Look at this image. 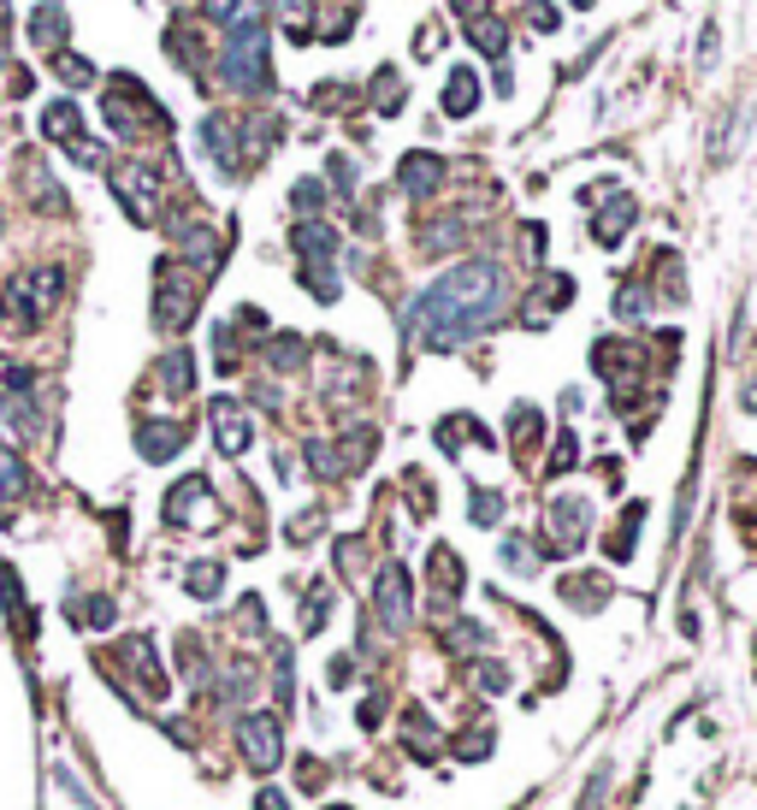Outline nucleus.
Returning <instances> with one entry per match:
<instances>
[{"mask_svg": "<svg viewBox=\"0 0 757 810\" xmlns=\"http://www.w3.org/2000/svg\"><path fill=\"white\" fill-rule=\"evenodd\" d=\"M272 367H302V338H279V343H272Z\"/></svg>", "mask_w": 757, "mask_h": 810, "instance_id": "obj_30", "label": "nucleus"}, {"mask_svg": "<svg viewBox=\"0 0 757 810\" xmlns=\"http://www.w3.org/2000/svg\"><path fill=\"white\" fill-rule=\"evenodd\" d=\"M532 30L550 37V30H557V7H532Z\"/></svg>", "mask_w": 757, "mask_h": 810, "instance_id": "obj_32", "label": "nucleus"}, {"mask_svg": "<svg viewBox=\"0 0 757 810\" xmlns=\"http://www.w3.org/2000/svg\"><path fill=\"white\" fill-rule=\"evenodd\" d=\"M474 107H479V77L468 72V65H456L450 83H444V113H450V118H468Z\"/></svg>", "mask_w": 757, "mask_h": 810, "instance_id": "obj_14", "label": "nucleus"}, {"mask_svg": "<svg viewBox=\"0 0 757 810\" xmlns=\"http://www.w3.org/2000/svg\"><path fill=\"white\" fill-rule=\"evenodd\" d=\"M65 615H77V622H90V627H107L113 622V603L107 598H83V603H65Z\"/></svg>", "mask_w": 757, "mask_h": 810, "instance_id": "obj_21", "label": "nucleus"}, {"mask_svg": "<svg viewBox=\"0 0 757 810\" xmlns=\"http://www.w3.org/2000/svg\"><path fill=\"white\" fill-rule=\"evenodd\" d=\"M214 433H219V450H226V456H243L249 450V415H243V403H231V396H214Z\"/></svg>", "mask_w": 757, "mask_h": 810, "instance_id": "obj_10", "label": "nucleus"}, {"mask_svg": "<svg viewBox=\"0 0 757 810\" xmlns=\"http://www.w3.org/2000/svg\"><path fill=\"white\" fill-rule=\"evenodd\" d=\"M297 249H302V267H332L338 237L325 231V226H297Z\"/></svg>", "mask_w": 757, "mask_h": 810, "instance_id": "obj_16", "label": "nucleus"}, {"mask_svg": "<svg viewBox=\"0 0 757 810\" xmlns=\"http://www.w3.org/2000/svg\"><path fill=\"white\" fill-rule=\"evenodd\" d=\"M587 521H592V503H580V497H557V503H550V527H557V539H550L545 550H550V557H568V550L580 544V532H587Z\"/></svg>", "mask_w": 757, "mask_h": 810, "instance_id": "obj_9", "label": "nucleus"}, {"mask_svg": "<svg viewBox=\"0 0 757 810\" xmlns=\"http://www.w3.org/2000/svg\"><path fill=\"white\" fill-rule=\"evenodd\" d=\"M107 125H113V131H125V136H143V131L172 125V118L154 107V95H148L131 72H118V83L107 90Z\"/></svg>", "mask_w": 757, "mask_h": 810, "instance_id": "obj_3", "label": "nucleus"}, {"mask_svg": "<svg viewBox=\"0 0 757 810\" xmlns=\"http://www.w3.org/2000/svg\"><path fill=\"white\" fill-rule=\"evenodd\" d=\"M219 72H226L237 90L267 95L272 90V60H267V30L261 24H237L226 30V48H219Z\"/></svg>", "mask_w": 757, "mask_h": 810, "instance_id": "obj_2", "label": "nucleus"}, {"mask_svg": "<svg viewBox=\"0 0 757 810\" xmlns=\"http://www.w3.org/2000/svg\"><path fill=\"white\" fill-rule=\"evenodd\" d=\"M24 491V461L12 450H0V497H19Z\"/></svg>", "mask_w": 757, "mask_h": 810, "instance_id": "obj_24", "label": "nucleus"}, {"mask_svg": "<svg viewBox=\"0 0 757 810\" xmlns=\"http://www.w3.org/2000/svg\"><path fill=\"white\" fill-rule=\"evenodd\" d=\"M237 746H243L255 775H272V769H279V757H284V734H279V721H272V716H243V721H237Z\"/></svg>", "mask_w": 757, "mask_h": 810, "instance_id": "obj_7", "label": "nucleus"}, {"mask_svg": "<svg viewBox=\"0 0 757 810\" xmlns=\"http://www.w3.org/2000/svg\"><path fill=\"white\" fill-rule=\"evenodd\" d=\"M373 101H378V113H397V107H403L397 72H378V83H373Z\"/></svg>", "mask_w": 757, "mask_h": 810, "instance_id": "obj_25", "label": "nucleus"}, {"mask_svg": "<svg viewBox=\"0 0 757 810\" xmlns=\"http://www.w3.org/2000/svg\"><path fill=\"white\" fill-rule=\"evenodd\" d=\"M60 290H65L60 267H37V272H24V279H12L7 284V320L12 325H37L48 308L60 302Z\"/></svg>", "mask_w": 757, "mask_h": 810, "instance_id": "obj_4", "label": "nucleus"}, {"mask_svg": "<svg viewBox=\"0 0 757 810\" xmlns=\"http://www.w3.org/2000/svg\"><path fill=\"white\" fill-rule=\"evenodd\" d=\"M373 603H378V622H385L391 633H403L408 627V615H415V598H408V574L397 562L378 574V585H373Z\"/></svg>", "mask_w": 757, "mask_h": 810, "instance_id": "obj_8", "label": "nucleus"}, {"mask_svg": "<svg viewBox=\"0 0 757 810\" xmlns=\"http://www.w3.org/2000/svg\"><path fill=\"white\" fill-rule=\"evenodd\" d=\"M468 42L479 48V54H504V48H509V30L497 24V19H474V24H468Z\"/></svg>", "mask_w": 757, "mask_h": 810, "instance_id": "obj_20", "label": "nucleus"}, {"mask_svg": "<svg viewBox=\"0 0 757 810\" xmlns=\"http://www.w3.org/2000/svg\"><path fill=\"white\" fill-rule=\"evenodd\" d=\"M433 568H438V585H444V592H462V562L450 557V550H438V557H433Z\"/></svg>", "mask_w": 757, "mask_h": 810, "instance_id": "obj_26", "label": "nucleus"}, {"mask_svg": "<svg viewBox=\"0 0 757 810\" xmlns=\"http://www.w3.org/2000/svg\"><path fill=\"white\" fill-rule=\"evenodd\" d=\"M219 580H226V568H219V562H196V568H189V592H196V598H214Z\"/></svg>", "mask_w": 757, "mask_h": 810, "instance_id": "obj_23", "label": "nucleus"}, {"mask_svg": "<svg viewBox=\"0 0 757 810\" xmlns=\"http://www.w3.org/2000/svg\"><path fill=\"white\" fill-rule=\"evenodd\" d=\"M136 450H143L148 461L178 456V450H184V426H160V420H148L143 433H136Z\"/></svg>", "mask_w": 757, "mask_h": 810, "instance_id": "obj_15", "label": "nucleus"}, {"mask_svg": "<svg viewBox=\"0 0 757 810\" xmlns=\"http://www.w3.org/2000/svg\"><path fill=\"white\" fill-rule=\"evenodd\" d=\"M255 810H284V799H279V792H261V799H255Z\"/></svg>", "mask_w": 757, "mask_h": 810, "instance_id": "obj_33", "label": "nucleus"}, {"mask_svg": "<svg viewBox=\"0 0 757 810\" xmlns=\"http://www.w3.org/2000/svg\"><path fill=\"white\" fill-rule=\"evenodd\" d=\"M201 148L219 160V172H237V125L231 118H219V113L201 118Z\"/></svg>", "mask_w": 757, "mask_h": 810, "instance_id": "obj_12", "label": "nucleus"}, {"mask_svg": "<svg viewBox=\"0 0 757 810\" xmlns=\"http://www.w3.org/2000/svg\"><path fill=\"white\" fill-rule=\"evenodd\" d=\"M42 131H48V143H83V118L72 101H54V107L42 113Z\"/></svg>", "mask_w": 757, "mask_h": 810, "instance_id": "obj_17", "label": "nucleus"}, {"mask_svg": "<svg viewBox=\"0 0 757 810\" xmlns=\"http://www.w3.org/2000/svg\"><path fill=\"white\" fill-rule=\"evenodd\" d=\"M113 196L131 208L136 226H154V214H160L154 208V201H160V172L154 166H118L113 172Z\"/></svg>", "mask_w": 757, "mask_h": 810, "instance_id": "obj_6", "label": "nucleus"}, {"mask_svg": "<svg viewBox=\"0 0 757 810\" xmlns=\"http://www.w3.org/2000/svg\"><path fill=\"white\" fill-rule=\"evenodd\" d=\"M290 201H297V214H314V208H320V201H325V189H320L314 178H302L297 189H290Z\"/></svg>", "mask_w": 757, "mask_h": 810, "instance_id": "obj_28", "label": "nucleus"}, {"mask_svg": "<svg viewBox=\"0 0 757 810\" xmlns=\"http://www.w3.org/2000/svg\"><path fill=\"white\" fill-rule=\"evenodd\" d=\"M568 468H574V438H562L557 456H550V474H568Z\"/></svg>", "mask_w": 757, "mask_h": 810, "instance_id": "obj_31", "label": "nucleus"}, {"mask_svg": "<svg viewBox=\"0 0 757 810\" xmlns=\"http://www.w3.org/2000/svg\"><path fill=\"white\" fill-rule=\"evenodd\" d=\"M30 37H37L42 48H54V42L65 37V7H54V0H48V7H37V19H30Z\"/></svg>", "mask_w": 757, "mask_h": 810, "instance_id": "obj_18", "label": "nucleus"}, {"mask_svg": "<svg viewBox=\"0 0 757 810\" xmlns=\"http://www.w3.org/2000/svg\"><path fill=\"white\" fill-rule=\"evenodd\" d=\"M160 385H166L172 396H184L189 385H196V367H189V355H184V350H172V355L160 361Z\"/></svg>", "mask_w": 757, "mask_h": 810, "instance_id": "obj_19", "label": "nucleus"}, {"mask_svg": "<svg viewBox=\"0 0 757 810\" xmlns=\"http://www.w3.org/2000/svg\"><path fill=\"white\" fill-rule=\"evenodd\" d=\"M54 72L72 83V90H90V83H95V65H90V60H77V54H60V60H54Z\"/></svg>", "mask_w": 757, "mask_h": 810, "instance_id": "obj_22", "label": "nucleus"}, {"mask_svg": "<svg viewBox=\"0 0 757 810\" xmlns=\"http://www.w3.org/2000/svg\"><path fill=\"white\" fill-rule=\"evenodd\" d=\"M633 214H640V201H633V196H615L610 208L598 214V226H592V237H598V243H604V249H615V243H622V231L633 226Z\"/></svg>", "mask_w": 757, "mask_h": 810, "instance_id": "obj_13", "label": "nucleus"}, {"mask_svg": "<svg viewBox=\"0 0 757 810\" xmlns=\"http://www.w3.org/2000/svg\"><path fill=\"white\" fill-rule=\"evenodd\" d=\"M7 24H12V12H7V0H0V37H7Z\"/></svg>", "mask_w": 757, "mask_h": 810, "instance_id": "obj_34", "label": "nucleus"}, {"mask_svg": "<svg viewBox=\"0 0 757 810\" xmlns=\"http://www.w3.org/2000/svg\"><path fill=\"white\" fill-rule=\"evenodd\" d=\"M397 184H403L415 201H426V196H433V189L444 184V160H438V154H408L403 172H397Z\"/></svg>", "mask_w": 757, "mask_h": 810, "instance_id": "obj_11", "label": "nucleus"}, {"mask_svg": "<svg viewBox=\"0 0 757 810\" xmlns=\"http://www.w3.org/2000/svg\"><path fill=\"white\" fill-rule=\"evenodd\" d=\"M574 7H592V0H574Z\"/></svg>", "mask_w": 757, "mask_h": 810, "instance_id": "obj_35", "label": "nucleus"}, {"mask_svg": "<svg viewBox=\"0 0 757 810\" xmlns=\"http://www.w3.org/2000/svg\"><path fill=\"white\" fill-rule=\"evenodd\" d=\"M444 645H456V651H479V645H486V633H479L474 622H456V633H444Z\"/></svg>", "mask_w": 757, "mask_h": 810, "instance_id": "obj_29", "label": "nucleus"}, {"mask_svg": "<svg viewBox=\"0 0 757 810\" xmlns=\"http://www.w3.org/2000/svg\"><path fill=\"white\" fill-rule=\"evenodd\" d=\"M509 302V279L497 261H462L450 267L433 290H421L415 302H408V338H421L426 350H462L468 338H479L486 325L504 314Z\"/></svg>", "mask_w": 757, "mask_h": 810, "instance_id": "obj_1", "label": "nucleus"}, {"mask_svg": "<svg viewBox=\"0 0 757 810\" xmlns=\"http://www.w3.org/2000/svg\"><path fill=\"white\" fill-rule=\"evenodd\" d=\"M474 521H479V527L504 521V497H491V491H474Z\"/></svg>", "mask_w": 757, "mask_h": 810, "instance_id": "obj_27", "label": "nucleus"}, {"mask_svg": "<svg viewBox=\"0 0 757 810\" xmlns=\"http://www.w3.org/2000/svg\"><path fill=\"white\" fill-rule=\"evenodd\" d=\"M154 320L166 332H184L196 320V279H184L178 261H160V297H154Z\"/></svg>", "mask_w": 757, "mask_h": 810, "instance_id": "obj_5", "label": "nucleus"}]
</instances>
